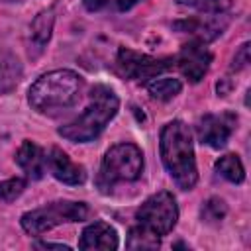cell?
I'll list each match as a JSON object with an SVG mask.
<instances>
[{
  "mask_svg": "<svg viewBox=\"0 0 251 251\" xmlns=\"http://www.w3.org/2000/svg\"><path fill=\"white\" fill-rule=\"evenodd\" d=\"M212 53L206 47V43L198 41V39H190L188 43H184L178 51V55L175 57V63L178 67V71L182 73V76H186L190 82H200L204 78V75L210 69L212 63Z\"/></svg>",
  "mask_w": 251,
  "mask_h": 251,
  "instance_id": "9c48e42d",
  "label": "cell"
},
{
  "mask_svg": "<svg viewBox=\"0 0 251 251\" xmlns=\"http://www.w3.org/2000/svg\"><path fill=\"white\" fill-rule=\"evenodd\" d=\"M35 247H41V249H69V245H63V243H35Z\"/></svg>",
  "mask_w": 251,
  "mask_h": 251,
  "instance_id": "d4e9b609",
  "label": "cell"
},
{
  "mask_svg": "<svg viewBox=\"0 0 251 251\" xmlns=\"http://www.w3.org/2000/svg\"><path fill=\"white\" fill-rule=\"evenodd\" d=\"M161 245V239L157 233L145 229L143 226L135 224L129 233H127V241H126V247L127 249H157Z\"/></svg>",
  "mask_w": 251,
  "mask_h": 251,
  "instance_id": "ac0fdd59",
  "label": "cell"
},
{
  "mask_svg": "<svg viewBox=\"0 0 251 251\" xmlns=\"http://www.w3.org/2000/svg\"><path fill=\"white\" fill-rule=\"evenodd\" d=\"M182 6L194 8L202 14H224L231 8V0H176Z\"/></svg>",
  "mask_w": 251,
  "mask_h": 251,
  "instance_id": "d6986e66",
  "label": "cell"
},
{
  "mask_svg": "<svg viewBox=\"0 0 251 251\" xmlns=\"http://www.w3.org/2000/svg\"><path fill=\"white\" fill-rule=\"evenodd\" d=\"M53 22H55L53 10H43L33 18L29 27V45H31L29 51H33V55H39L45 49L47 41L51 39Z\"/></svg>",
  "mask_w": 251,
  "mask_h": 251,
  "instance_id": "9a60e30c",
  "label": "cell"
},
{
  "mask_svg": "<svg viewBox=\"0 0 251 251\" xmlns=\"http://www.w3.org/2000/svg\"><path fill=\"white\" fill-rule=\"evenodd\" d=\"M214 171H216L222 178H226V180H229V182H233V184H241V182L245 180L243 163H241V159H239L235 153L222 155V157L214 163Z\"/></svg>",
  "mask_w": 251,
  "mask_h": 251,
  "instance_id": "2e32d148",
  "label": "cell"
},
{
  "mask_svg": "<svg viewBox=\"0 0 251 251\" xmlns=\"http://www.w3.org/2000/svg\"><path fill=\"white\" fill-rule=\"evenodd\" d=\"M27 180L22 176H14V178H6L0 182V200L2 202H14L24 190H25Z\"/></svg>",
  "mask_w": 251,
  "mask_h": 251,
  "instance_id": "44dd1931",
  "label": "cell"
},
{
  "mask_svg": "<svg viewBox=\"0 0 251 251\" xmlns=\"http://www.w3.org/2000/svg\"><path fill=\"white\" fill-rule=\"evenodd\" d=\"M84 78L71 69L41 75L27 90L29 106L39 114H59L73 108L82 94Z\"/></svg>",
  "mask_w": 251,
  "mask_h": 251,
  "instance_id": "7a4b0ae2",
  "label": "cell"
},
{
  "mask_svg": "<svg viewBox=\"0 0 251 251\" xmlns=\"http://www.w3.org/2000/svg\"><path fill=\"white\" fill-rule=\"evenodd\" d=\"M249 61H251V57H249V43H243L239 49H237V53H235V57H233V61H231V71H243L247 65H249Z\"/></svg>",
  "mask_w": 251,
  "mask_h": 251,
  "instance_id": "7402d4cb",
  "label": "cell"
},
{
  "mask_svg": "<svg viewBox=\"0 0 251 251\" xmlns=\"http://www.w3.org/2000/svg\"><path fill=\"white\" fill-rule=\"evenodd\" d=\"M90 214L88 206L84 202H75V200H55L49 202L41 208L29 210L22 214L20 226L25 233L29 235H41L61 224H71V222H82Z\"/></svg>",
  "mask_w": 251,
  "mask_h": 251,
  "instance_id": "5b68a950",
  "label": "cell"
},
{
  "mask_svg": "<svg viewBox=\"0 0 251 251\" xmlns=\"http://www.w3.org/2000/svg\"><path fill=\"white\" fill-rule=\"evenodd\" d=\"M24 69L16 53L6 47H0V96L10 94L22 80Z\"/></svg>",
  "mask_w": 251,
  "mask_h": 251,
  "instance_id": "5bb4252c",
  "label": "cell"
},
{
  "mask_svg": "<svg viewBox=\"0 0 251 251\" xmlns=\"http://www.w3.org/2000/svg\"><path fill=\"white\" fill-rule=\"evenodd\" d=\"M173 63H175L173 57H151L147 53H141L129 47H120L116 55V67L120 75L129 80H139V82L157 78V75L169 71Z\"/></svg>",
  "mask_w": 251,
  "mask_h": 251,
  "instance_id": "52a82bcc",
  "label": "cell"
},
{
  "mask_svg": "<svg viewBox=\"0 0 251 251\" xmlns=\"http://www.w3.org/2000/svg\"><path fill=\"white\" fill-rule=\"evenodd\" d=\"M143 173V153L135 143H118L112 145L102 157L96 188L102 194H110L120 182H133Z\"/></svg>",
  "mask_w": 251,
  "mask_h": 251,
  "instance_id": "277c9868",
  "label": "cell"
},
{
  "mask_svg": "<svg viewBox=\"0 0 251 251\" xmlns=\"http://www.w3.org/2000/svg\"><path fill=\"white\" fill-rule=\"evenodd\" d=\"M227 24H229V18L212 14V16H194V18L175 22L173 27L182 33H190L192 39L208 43V41H214L216 37H220L224 33V29L227 27Z\"/></svg>",
  "mask_w": 251,
  "mask_h": 251,
  "instance_id": "30bf717a",
  "label": "cell"
},
{
  "mask_svg": "<svg viewBox=\"0 0 251 251\" xmlns=\"http://www.w3.org/2000/svg\"><path fill=\"white\" fill-rule=\"evenodd\" d=\"M16 163L27 178L39 180L45 175V151L31 139H24L16 151Z\"/></svg>",
  "mask_w": 251,
  "mask_h": 251,
  "instance_id": "4fadbf2b",
  "label": "cell"
},
{
  "mask_svg": "<svg viewBox=\"0 0 251 251\" xmlns=\"http://www.w3.org/2000/svg\"><path fill=\"white\" fill-rule=\"evenodd\" d=\"M235 126H237V116L233 112L204 114L196 122V135L204 145L212 149H222L227 145L231 133L235 131Z\"/></svg>",
  "mask_w": 251,
  "mask_h": 251,
  "instance_id": "ba28073f",
  "label": "cell"
},
{
  "mask_svg": "<svg viewBox=\"0 0 251 251\" xmlns=\"http://www.w3.org/2000/svg\"><path fill=\"white\" fill-rule=\"evenodd\" d=\"M135 220L139 226L157 233L159 237L171 233L178 220V206H176L175 196L167 190H161L149 196L135 210Z\"/></svg>",
  "mask_w": 251,
  "mask_h": 251,
  "instance_id": "8992f818",
  "label": "cell"
},
{
  "mask_svg": "<svg viewBox=\"0 0 251 251\" xmlns=\"http://www.w3.org/2000/svg\"><path fill=\"white\" fill-rule=\"evenodd\" d=\"M118 245H120L118 231L102 220L88 224L82 229L80 239H78V249H82V251H92V249L114 251V249H118Z\"/></svg>",
  "mask_w": 251,
  "mask_h": 251,
  "instance_id": "7c38bea8",
  "label": "cell"
},
{
  "mask_svg": "<svg viewBox=\"0 0 251 251\" xmlns=\"http://www.w3.org/2000/svg\"><path fill=\"white\" fill-rule=\"evenodd\" d=\"M82 4L88 12H98L108 4V0H82Z\"/></svg>",
  "mask_w": 251,
  "mask_h": 251,
  "instance_id": "603a6c76",
  "label": "cell"
},
{
  "mask_svg": "<svg viewBox=\"0 0 251 251\" xmlns=\"http://www.w3.org/2000/svg\"><path fill=\"white\" fill-rule=\"evenodd\" d=\"M45 169L59 180L71 186H78L86 180V173L82 165H76L63 149L59 147H49L45 151Z\"/></svg>",
  "mask_w": 251,
  "mask_h": 251,
  "instance_id": "8fae6325",
  "label": "cell"
},
{
  "mask_svg": "<svg viewBox=\"0 0 251 251\" xmlns=\"http://www.w3.org/2000/svg\"><path fill=\"white\" fill-rule=\"evenodd\" d=\"M180 90H182V82L178 78H171V76L153 78L151 82H147V92L151 94V98L161 100V102L173 100L176 94H180Z\"/></svg>",
  "mask_w": 251,
  "mask_h": 251,
  "instance_id": "e0dca14e",
  "label": "cell"
},
{
  "mask_svg": "<svg viewBox=\"0 0 251 251\" xmlns=\"http://www.w3.org/2000/svg\"><path fill=\"white\" fill-rule=\"evenodd\" d=\"M200 214H202V220H204V222H208V224H218V222H222V220L226 218L227 206H226V202H224L222 198L212 196V198H208V200L204 202Z\"/></svg>",
  "mask_w": 251,
  "mask_h": 251,
  "instance_id": "ffe728a7",
  "label": "cell"
},
{
  "mask_svg": "<svg viewBox=\"0 0 251 251\" xmlns=\"http://www.w3.org/2000/svg\"><path fill=\"white\" fill-rule=\"evenodd\" d=\"M161 161L178 188L190 190L198 182L194 145L190 127L182 120L167 122L159 135Z\"/></svg>",
  "mask_w": 251,
  "mask_h": 251,
  "instance_id": "6da1fadb",
  "label": "cell"
},
{
  "mask_svg": "<svg viewBox=\"0 0 251 251\" xmlns=\"http://www.w3.org/2000/svg\"><path fill=\"white\" fill-rule=\"evenodd\" d=\"M88 98H90V102H88L86 110L78 118H75L73 122H69L57 129V133L61 137H65L67 141L88 143V141L96 139L102 133V129L108 126V122L118 114L120 100L110 86H106V84L92 86Z\"/></svg>",
  "mask_w": 251,
  "mask_h": 251,
  "instance_id": "3957f363",
  "label": "cell"
},
{
  "mask_svg": "<svg viewBox=\"0 0 251 251\" xmlns=\"http://www.w3.org/2000/svg\"><path fill=\"white\" fill-rule=\"evenodd\" d=\"M143 0H116V8L120 10V12H127V10H131L133 6H137V4H141Z\"/></svg>",
  "mask_w": 251,
  "mask_h": 251,
  "instance_id": "cb8c5ba5",
  "label": "cell"
}]
</instances>
